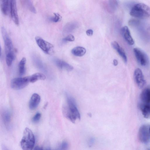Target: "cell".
I'll return each instance as SVG.
<instances>
[{"instance_id":"cell-1","label":"cell","mask_w":150,"mask_h":150,"mask_svg":"<svg viewBox=\"0 0 150 150\" xmlns=\"http://www.w3.org/2000/svg\"><path fill=\"white\" fill-rule=\"evenodd\" d=\"M66 95L67 105L63 108V114L66 118L74 123L77 119H80V115L75 99L67 93Z\"/></svg>"},{"instance_id":"cell-2","label":"cell","mask_w":150,"mask_h":150,"mask_svg":"<svg viewBox=\"0 0 150 150\" xmlns=\"http://www.w3.org/2000/svg\"><path fill=\"white\" fill-rule=\"evenodd\" d=\"M130 14L131 16L137 18H147L150 16V8L144 3H137L132 8Z\"/></svg>"},{"instance_id":"cell-3","label":"cell","mask_w":150,"mask_h":150,"mask_svg":"<svg viewBox=\"0 0 150 150\" xmlns=\"http://www.w3.org/2000/svg\"><path fill=\"white\" fill-rule=\"evenodd\" d=\"M35 143V138L32 131L26 127L24 130L20 142L21 147L23 150H32Z\"/></svg>"},{"instance_id":"cell-4","label":"cell","mask_w":150,"mask_h":150,"mask_svg":"<svg viewBox=\"0 0 150 150\" xmlns=\"http://www.w3.org/2000/svg\"><path fill=\"white\" fill-rule=\"evenodd\" d=\"M30 82V76L15 78L11 80V85L14 89L20 90L25 87Z\"/></svg>"},{"instance_id":"cell-5","label":"cell","mask_w":150,"mask_h":150,"mask_svg":"<svg viewBox=\"0 0 150 150\" xmlns=\"http://www.w3.org/2000/svg\"><path fill=\"white\" fill-rule=\"evenodd\" d=\"M35 40L38 46L45 53L51 54L53 52L54 46L52 44L39 36L35 37Z\"/></svg>"},{"instance_id":"cell-6","label":"cell","mask_w":150,"mask_h":150,"mask_svg":"<svg viewBox=\"0 0 150 150\" xmlns=\"http://www.w3.org/2000/svg\"><path fill=\"white\" fill-rule=\"evenodd\" d=\"M148 125H143L139 128L138 132V138L142 143L147 144L150 142V133Z\"/></svg>"},{"instance_id":"cell-7","label":"cell","mask_w":150,"mask_h":150,"mask_svg":"<svg viewBox=\"0 0 150 150\" xmlns=\"http://www.w3.org/2000/svg\"><path fill=\"white\" fill-rule=\"evenodd\" d=\"M1 31L4 44L6 54L14 53L12 41L4 27H2Z\"/></svg>"},{"instance_id":"cell-8","label":"cell","mask_w":150,"mask_h":150,"mask_svg":"<svg viewBox=\"0 0 150 150\" xmlns=\"http://www.w3.org/2000/svg\"><path fill=\"white\" fill-rule=\"evenodd\" d=\"M134 52L138 63L142 66H145L148 63V59L146 55L141 50L137 48L133 49Z\"/></svg>"},{"instance_id":"cell-9","label":"cell","mask_w":150,"mask_h":150,"mask_svg":"<svg viewBox=\"0 0 150 150\" xmlns=\"http://www.w3.org/2000/svg\"><path fill=\"white\" fill-rule=\"evenodd\" d=\"M134 80L138 87L142 88L144 87L146 83L142 71L139 68L135 69L134 74Z\"/></svg>"},{"instance_id":"cell-10","label":"cell","mask_w":150,"mask_h":150,"mask_svg":"<svg viewBox=\"0 0 150 150\" xmlns=\"http://www.w3.org/2000/svg\"><path fill=\"white\" fill-rule=\"evenodd\" d=\"M10 9L11 16L13 21L16 25H18L19 19L16 0L10 1Z\"/></svg>"},{"instance_id":"cell-11","label":"cell","mask_w":150,"mask_h":150,"mask_svg":"<svg viewBox=\"0 0 150 150\" xmlns=\"http://www.w3.org/2000/svg\"><path fill=\"white\" fill-rule=\"evenodd\" d=\"M121 33L125 40L129 45H133L134 44V41L127 26H124L121 28Z\"/></svg>"},{"instance_id":"cell-12","label":"cell","mask_w":150,"mask_h":150,"mask_svg":"<svg viewBox=\"0 0 150 150\" xmlns=\"http://www.w3.org/2000/svg\"><path fill=\"white\" fill-rule=\"evenodd\" d=\"M53 61L57 66L60 69H65L68 71H71L73 69L71 65L60 59L54 58Z\"/></svg>"},{"instance_id":"cell-13","label":"cell","mask_w":150,"mask_h":150,"mask_svg":"<svg viewBox=\"0 0 150 150\" xmlns=\"http://www.w3.org/2000/svg\"><path fill=\"white\" fill-rule=\"evenodd\" d=\"M40 100V96L36 93H34L32 96L29 103L30 109L33 110L37 107Z\"/></svg>"},{"instance_id":"cell-14","label":"cell","mask_w":150,"mask_h":150,"mask_svg":"<svg viewBox=\"0 0 150 150\" xmlns=\"http://www.w3.org/2000/svg\"><path fill=\"white\" fill-rule=\"evenodd\" d=\"M111 45L112 47L118 53L119 55L122 58L124 62L126 63L127 62V58L126 53L124 50L120 46L118 43L116 41H113L111 42Z\"/></svg>"},{"instance_id":"cell-15","label":"cell","mask_w":150,"mask_h":150,"mask_svg":"<svg viewBox=\"0 0 150 150\" xmlns=\"http://www.w3.org/2000/svg\"><path fill=\"white\" fill-rule=\"evenodd\" d=\"M144 117L146 118H150V103H141L139 106Z\"/></svg>"},{"instance_id":"cell-16","label":"cell","mask_w":150,"mask_h":150,"mask_svg":"<svg viewBox=\"0 0 150 150\" xmlns=\"http://www.w3.org/2000/svg\"><path fill=\"white\" fill-rule=\"evenodd\" d=\"M140 98L142 103H150V89L146 88L144 89L140 94Z\"/></svg>"},{"instance_id":"cell-17","label":"cell","mask_w":150,"mask_h":150,"mask_svg":"<svg viewBox=\"0 0 150 150\" xmlns=\"http://www.w3.org/2000/svg\"><path fill=\"white\" fill-rule=\"evenodd\" d=\"M2 118L5 127L7 128H9L11 120V115L10 112L7 110L4 111L2 114Z\"/></svg>"},{"instance_id":"cell-18","label":"cell","mask_w":150,"mask_h":150,"mask_svg":"<svg viewBox=\"0 0 150 150\" xmlns=\"http://www.w3.org/2000/svg\"><path fill=\"white\" fill-rule=\"evenodd\" d=\"M86 51V50L84 48L78 46L73 48L71 51V52L75 56L81 57L85 54Z\"/></svg>"},{"instance_id":"cell-19","label":"cell","mask_w":150,"mask_h":150,"mask_svg":"<svg viewBox=\"0 0 150 150\" xmlns=\"http://www.w3.org/2000/svg\"><path fill=\"white\" fill-rule=\"evenodd\" d=\"M46 78V76L43 74L40 73H35L30 76V82L33 83L38 80H44Z\"/></svg>"},{"instance_id":"cell-20","label":"cell","mask_w":150,"mask_h":150,"mask_svg":"<svg viewBox=\"0 0 150 150\" xmlns=\"http://www.w3.org/2000/svg\"><path fill=\"white\" fill-rule=\"evenodd\" d=\"M10 1L8 0H2L0 1V6L1 11L5 15L7 14L9 4Z\"/></svg>"},{"instance_id":"cell-21","label":"cell","mask_w":150,"mask_h":150,"mask_svg":"<svg viewBox=\"0 0 150 150\" xmlns=\"http://www.w3.org/2000/svg\"><path fill=\"white\" fill-rule=\"evenodd\" d=\"M33 59L35 65L39 69L44 72H47L45 66L39 58L35 56H34L33 57Z\"/></svg>"},{"instance_id":"cell-22","label":"cell","mask_w":150,"mask_h":150,"mask_svg":"<svg viewBox=\"0 0 150 150\" xmlns=\"http://www.w3.org/2000/svg\"><path fill=\"white\" fill-rule=\"evenodd\" d=\"M26 62V59L23 57L19 62L18 65L19 73L20 75L24 74L25 71V66Z\"/></svg>"},{"instance_id":"cell-23","label":"cell","mask_w":150,"mask_h":150,"mask_svg":"<svg viewBox=\"0 0 150 150\" xmlns=\"http://www.w3.org/2000/svg\"><path fill=\"white\" fill-rule=\"evenodd\" d=\"M14 58V53H10L6 54V60L7 65L8 66H11Z\"/></svg>"},{"instance_id":"cell-24","label":"cell","mask_w":150,"mask_h":150,"mask_svg":"<svg viewBox=\"0 0 150 150\" xmlns=\"http://www.w3.org/2000/svg\"><path fill=\"white\" fill-rule=\"evenodd\" d=\"M25 3L29 10L33 13H36V9L31 1L30 0L25 1Z\"/></svg>"},{"instance_id":"cell-25","label":"cell","mask_w":150,"mask_h":150,"mask_svg":"<svg viewBox=\"0 0 150 150\" xmlns=\"http://www.w3.org/2000/svg\"><path fill=\"white\" fill-rule=\"evenodd\" d=\"M50 20L54 22H57L60 21L62 19L61 15L58 13H54L53 15L50 18Z\"/></svg>"},{"instance_id":"cell-26","label":"cell","mask_w":150,"mask_h":150,"mask_svg":"<svg viewBox=\"0 0 150 150\" xmlns=\"http://www.w3.org/2000/svg\"><path fill=\"white\" fill-rule=\"evenodd\" d=\"M73 23H67L64 27L63 33H68L72 31L74 28H73Z\"/></svg>"},{"instance_id":"cell-27","label":"cell","mask_w":150,"mask_h":150,"mask_svg":"<svg viewBox=\"0 0 150 150\" xmlns=\"http://www.w3.org/2000/svg\"><path fill=\"white\" fill-rule=\"evenodd\" d=\"M140 23V21L137 19H132L128 21V25L131 26H135L139 25Z\"/></svg>"},{"instance_id":"cell-28","label":"cell","mask_w":150,"mask_h":150,"mask_svg":"<svg viewBox=\"0 0 150 150\" xmlns=\"http://www.w3.org/2000/svg\"><path fill=\"white\" fill-rule=\"evenodd\" d=\"M117 5V2L116 1L111 0L109 1V6L111 9L114 10L116 8Z\"/></svg>"},{"instance_id":"cell-29","label":"cell","mask_w":150,"mask_h":150,"mask_svg":"<svg viewBox=\"0 0 150 150\" xmlns=\"http://www.w3.org/2000/svg\"><path fill=\"white\" fill-rule=\"evenodd\" d=\"M41 117V114L39 112H37L33 117L32 120L34 123H37L40 120Z\"/></svg>"},{"instance_id":"cell-30","label":"cell","mask_w":150,"mask_h":150,"mask_svg":"<svg viewBox=\"0 0 150 150\" xmlns=\"http://www.w3.org/2000/svg\"><path fill=\"white\" fill-rule=\"evenodd\" d=\"M74 40L75 38L74 36L71 34L68 35L63 39V40L65 42H72L74 41Z\"/></svg>"},{"instance_id":"cell-31","label":"cell","mask_w":150,"mask_h":150,"mask_svg":"<svg viewBox=\"0 0 150 150\" xmlns=\"http://www.w3.org/2000/svg\"><path fill=\"white\" fill-rule=\"evenodd\" d=\"M68 147V143L64 141L62 143L60 149L61 150H67Z\"/></svg>"},{"instance_id":"cell-32","label":"cell","mask_w":150,"mask_h":150,"mask_svg":"<svg viewBox=\"0 0 150 150\" xmlns=\"http://www.w3.org/2000/svg\"><path fill=\"white\" fill-rule=\"evenodd\" d=\"M95 142V139L93 138H91L88 140V145L90 146H91L93 145Z\"/></svg>"},{"instance_id":"cell-33","label":"cell","mask_w":150,"mask_h":150,"mask_svg":"<svg viewBox=\"0 0 150 150\" xmlns=\"http://www.w3.org/2000/svg\"><path fill=\"white\" fill-rule=\"evenodd\" d=\"M86 34L88 36H92L93 33V30L91 29H88L86 31Z\"/></svg>"},{"instance_id":"cell-34","label":"cell","mask_w":150,"mask_h":150,"mask_svg":"<svg viewBox=\"0 0 150 150\" xmlns=\"http://www.w3.org/2000/svg\"><path fill=\"white\" fill-rule=\"evenodd\" d=\"M34 150H43V149L42 148L37 146L35 147Z\"/></svg>"},{"instance_id":"cell-35","label":"cell","mask_w":150,"mask_h":150,"mask_svg":"<svg viewBox=\"0 0 150 150\" xmlns=\"http://www.w3.org/2000/svg\"><path fill=\"white\" fill-rule=\"evenodd\" d=\"M118 61L116 59H114V60L113 61V64L114 66H117L118 64Z\"/></svg>"},{"instance_id":"cell-36","label":"cell","mask_w":150,"mask_h":150,"mask_svg":"<svg viewBox=\"0 0 150 150\" xmlns=\"http://www.w3.org/2000/svg\"><path fill=\"white\" fill-rule=\"evenodd\" d=\"M149 132L150 133V126L149 127Z\"/></svg>"},{"instance_id":"cell-37","label":"cell","mask_w":150,"mask_h":150,"mask_svg":"<svg viewBox=\"0 0 150 150\" xmlns=\"http://www.w3.org/2000/svg\"><path fill=\"white\" fill-rule=\"evenodd\" d=\"M51 150L50 149H46V150Z\"/></svg>"},{"instance_id":"cell-38","label":"cell","mask_w":150,"mask_h":150,"mask_svg":"<svg viewBox=\"0 0 150 150\" xmlns=\"http://www.w3.org/2000/svg\"><path fill=\"white\" fill-rule=\"evenodd\" d=\"M56 150H61L60 149H57Z\"/></svg>"}]
</instances>
